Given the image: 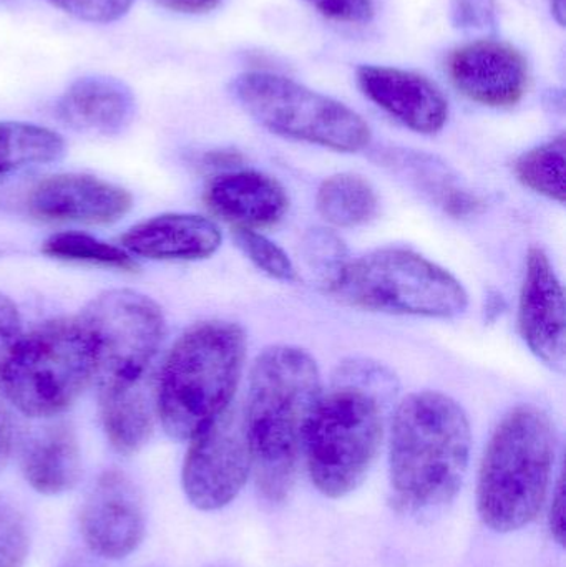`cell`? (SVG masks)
<instances>
[{
    "label": "cell",
    "instance_id": "6da1fadb",
    "mask_svg": "<svg viewBox=\"0 0 566 567\" xmlns=\"http://www.w3.org/2000/svg\"><path fill=\"white\" fill-rule=\"evenodd\" d=\"M394 390V377L384 367L368 360L339 367L302 439L309 478L326 498L351 495L371 472L384 436V400Z\"/></svg>",
    "mask_w": 566,
    "mask_h": 567
},
{
    "label": "cell",
    "instance_id": "7a4b0ae2",
    "mask_svg": "<svg viewBox=\"0 0 566 567\" xmlns=\"http://www.w3.org/2000/svg\"><path fill=\"white\" fill-rule=\"evenodd\" d=\"M321 395V372L311 353L295 346L259 353L245 415L256 486L272 505L285 503L295 488L306 425Z\"/></svg>",
    "mask_w": 566,
    "mask_h": 567
},
{
    "label": "cell",
    "instance_id": "3957f363",
    "mask_svg": "<svg viewBox=\"0 0 566 567\" xmlns=\"http://www.w3.org/2000/svg\"><path fill=\"white\" fill-rule=\"evenodd\" d=\"M471 446V422L461 403L431 390L405 396L392 420V505L405 515L451 505L464 485Z\"/></svg>",
    "mask_w": 566,
    "mask_h": 567
},
{
    "label": "cell",
    "instance_id": "277c9868",
    "mask_svg": "<svg viewBox=\"0 0 566 567\" xmlns=\"http://www.w3.org/2000/svg\"><path fill=\"white\" fill-rule=\"evenodd\" d=\"M246 359L241 327L196 323L166 357L155 390L156 415L172 439L192 440L233 403Z\"/></svg>",
    "mask_w": 566,
    "mask_h": 567
},
{
    "label": "cell",
    "instance_id": "5b68a950",
    "mask_svg": "<svg viewBox=\"0 0 566 567\" xmlns=\"http://www.w3.org/2000/svg\"><path fill=\"white\" fill-rule=\"evenodd\" d=\"M554 423L544 410L521 405L498 423L478 472L477 509L492 532L514 533L541 515L554 472Z\"/></svg>",
    "mask_w": 566,
    "mask_h": 567
},
{
    "label": "cell",
    "instance_id": "8992f818",
    "mask_svg": "<svg viewBox=\"0 0 566 567\" xmlns=\"http://www.w3.org/2000/svg\"><path fill=\"white\" fill-rule=\"evenodd\" d=\"M96 377L92 342L80 319H56L22 336L0 363V389L23 415L69 410Z\"/></svg>",
    "mask_w": 566,
    "mask_h": 567
},
{
    "label": "cell",
    "instance_id": "52a82bcc",
    "mask_svg": "<svg viewBox=\"0 0 566 567\" xmlns=\"http://www.w3.org/2000/svg\"><path fill=\"white\" fill-rule=\"evenodd\" d=\"M346 306L369 312L452 319L465 312L469 293L447 269L402 248L349 261L329 290Z\"/></svg>",
    "mask_w": 566,
    "mask_h": 567
},
{
    "label": "cell",
    "instance_id": "ba28073f",
    "mask_svg": "<svg viewBox=\"0 0 566 567\" xmlns=\"http://www.w3.org/2000/svg\"><path fill=\"white\" fill-rule=\"evenodd\" d=\"M233 96L253 120L275 135L341 153L368 148V122L344 103L271 72H245Z\"/></svg>",
    "mask_w": 566,
    "mask_h": 567
},
{
    "label": "cell",
    "instance_id": "9c48e42d",
    "mask_svg": "<svg viewBox=\"0 0 566 567\" xmlns=\"http://www.w3.org/2000/svg\"><path fill=\"white\" fill-rule=\"evenodd\" d=\"M79 319L92 342L100 389L146 379L166 332L158 303L135 290H109L93 299Z\"/></svg>",
    "mask_w": 566,
    "mask_h": 567
},
{
    "label": "cell",
    "instance_id": "30bf717a",
    "mask_svg": "<svg viewBox=\"0 0 566 567\" xmlns=\"http://www.w3.org/2000/svg\"><path fill=\"white\" fill-rule=\"evenodd\" d=\"M189 442L182 475L186 498L202 512H218L238 498L253 470L245 409L231 403Z\"/></svg>",
    "mask_w": 566,
    "mask_h": 567
},
{
    "label": "cell",
    "instance_id": "8fae6325",
    "mask_svg": "<svg viewBox=\"0 0 566 567\" xmlns=\"http://www.w3.org/2000/svg\"><path fill=\"white\" fill-rule=\"evenodd\" d=\"M80 533L93 555L110 561L128 558L145 536L142 496L119 470L103 473L80 513Z\"/></svg>",
    "mask_w": 566,
    "mask_h": 567
},
{
    "label": "cell",
    "instance_id": "7c38bea8",
    "mask_svg": "<svg viewBox=\"0 0 566 567\" xmlns=\"http://www.w3.org/2000/svg\"><path fill=\"white\" fill-rule=\"evenodd\" d=\"M447 70L462 95L491 109L517 105L531 79L524 53L498 40H477L454 50Z\"/></svg>",
    "mask_w": 566,
    "mask_h": 567
},
{
    "label": "cell",
    "instance_id": "4fadbf2b",
    "mask_svg": "<svg viewBox=\"0 0 566 567\" xmlns=\"http://www.w3.org/2000/svg\"><path fill=\"white\" fill-rule=\"evenodd\" d=\"M518 329L537 359L564 369L566 355L565 290L548 256L532 248L518 300Z\"/></svg>",
    "mask_w": 566,
    "mask_h": 567
},
{
    "label": "cell",
    "instance_id": "5bb4252c",
    "mask_svg": "<svg viewBox=\"0 0 566 567\" xmlns=\"http://www.w3.org/2000/svg\"><path fill=\"white\" fill-rule=\"evenodd\" d=\"M30 213L47 221L112 225L132 209L133 198L122 186L90 175H55L30 192Z\"/></svg>",
    "mask_w": 566,
    "mask_h": 567
},
{
    "label": "cell",
    "instance_id": "9a60e30c",
    "mask_svg": "<svg viewBox=\"0 0 566 567\" xmlns=\"http://www.w3.org/2000/svg\"><path fill=\"white\" fill-rule=\"evenodd\" d=\"M359 89L385 113L421 135H435L449 120V102L442 90L421 73L395 66L362 65Z\"/></svg>",
    "mask_w": 566,
    "mask_h": 567
},
{
    "label": "cell",
    "instance_id": "2e32d148",
    "mask_svg": "<svg viewBox=\"0 0 566 567\" xmlns=\"http://www.w3.org/2000/svg\"><path fill=\"white\" fill-rule=\"evenodd\" d=\"M209 208L235 229L269 228L285 218L289 209L285 186L255 169H233L209 185Z\"/></svg>",
    "mask_w": 566,
    "mask_h": 567
},
{
    "label": "cell",
    "instance_id": "e0dca14e",
    "mask_svg": "<svg viewBox=\"0 0 566 567\" xmlns=\"http://www.w3.org/2000/svg\"><path fill=\"white\" fill-rule=\"evenodd\" d=\"M223 236L212 219L162 215L133 226L122 236L126 251L155 261H198L215 255Z\"/></svg>",
    "mask_w": 566,
    "mask_h": 567
},
{
    "label": "cell",
    "instance_id": "ac0fdd59",
    "mask_svg": "<svg viewBox=\"0 0 566 567\" xmlns=\"http://www.w3.org/2000/svg\"><path fill=\"white\" fill-rule=\"evenodd\" d=\"M55 113L60 122L79 132L119 135L135 116V96L112 76H83L60 96Z\"/></svg>",
    "mask_w": 566,
    "mask_h": 567
},
{
    "label": "cell",
    "instance_id": "d6986e66",
    "mask_svg": "<svg viewBox=\"0 0 566 567\" xmlns=\"http://www.w3.org/2000/svg\"><path fill=\"white\" fill-rule=\"evenodd\" d=\"M27 483L47 496L75 488L82 476L79 440L65 422L50 423L27 436L20 452Z\"/></svg>",
    "mask_w": 566,
    "mask_h": 567
},
{
    "label": "cell",
    "instance_id": "ffe728a7",
    "mask_svg": "<svg viewBox=\"0 0 566 567\" xmlns=\"http://www.w3.org/2000/svg\"><path fill=\"white\" fill-rule=\"evenodd\" d=\"M155 415V392L145 379L135 385L100 389L103 430L110 445L122 455H133L148 443Z\"/></svg>",
    "mask_w": 566,
    "mask_h": 567
},
{
    "label": "cell",
    "instance_id": "44dd1931",
    "mask_svg": "<svg viewBox=\"0 0 566 567\" xmlns=\"http://www.w3.org/2000/svg\"><path fill=\"white\" fill-rule=\"evenodd\" d=\"M319 215L336 228H359L379 213V196L371 183L354 173H338L321 183L316 196Z\"/></svg>",
    "mask_w": 566,
    "mask_h": 567
},
{
    "label": "cell",
    "instance_id": "7402d4cb",
    "mask_svg": "<svg viewBox=\"0 0 566 567\" xmlns=\"http://www.w3.org/2000/svg\"><path fill=\"white\" fill-rule=\"evenodd\" d=\"M391 163L408 172L409 178L421 186L425 195L431 196L452 218H467L481 212L484 202L481 196L462 186L455 185L447 168L438 165L431 156L419 153H391Z\"/></svg>",
    "mask_w": 566,
    "mask_h": 567
},
{
    "label": "cell",
    "instance_id": "603a6c76",
    "mask_svg": "<svg viewBox=\"0 0 566 567\" xmlns=\"http://www.w3.org/2000/svg\"><path fill=\"white\" fill-rule=\"evenodd\" d=\"M65 143L59 133L30 123L0 122V176L56 162Z\"/></svg>",
    "mask_w": 566,
    "mask_h": 567
},
{
    "label": "cell",
    "instance_id": "cb8c5ba5",
    "mask_svg": "<svg viewBox=\"0 0 566 567\" xmlns=\"http://www.w3.org/2000/svg\"><path fill=\"white\" fill-rule=\"evenodd\" d=\"M514 169L522 185L550 202L564 205L566 198L565 135L525 152L515 162Z\"/></svg>",
    "mask_w": 566,
    "mask_h": 567
},
{
    "label": "cell",
    "instance_id": "d4e9b609",
    "mask_svg": "<svg viewBox=\"0 0 566 567\" xmlns=\"http://www.w3.org/2000/svg\"><path fill=\"white\" fill-rule=\"evenodd\" d=\"M42 252L62 261L85 262L119 271L135 272L138 269L135 259L125 249L116 248L83 233H59L50 236L43 243Z\"/></svg>",
    "mask_w": 566,
    "mask_h": 567
},
{
    "label": "cell",
    "instance_id": "484cf974",
    "mask_svg": "<svg viewBox=\"0 0 566 567\" xmlns=\"http://www.w3.org/2000/svg\"><path fill=\"white\" fill-rule=\"evenodd\" d=\"M302 261L326 290L341 278L348 266V248L331 229L315 228L306 233L301 245Z\"/></svg>",
    "mask_w": 566,
    "mask_h": 567
},
{
    "label": "cell",
    "instance_id": "4316f807",
    "mask_svg": "<svg viewBox=\"0 0 566 567\" xmlns=\"http://www.w3.org/2000/svg\"><path fill=\"white\" fill-rule=\"evenodd\" d=\"M235 241L246 258L269 278L281 282L298 281V269L285 249L253 229H235Z\"/></svg>",
    "mask_w": 566,
    "mask_h": 567
},
{
    "label": "cell",
    "instance_id": "83f0119b",
    "mask_svg": "<svg viewBox=\"0 0 566 567\" xmlns=\"http://www.w3.org/2000/svg\"><path fill=\"white\" fill-rule=\"evenodd\" d=\"M29 548L25 518L12 503L0 498V567H22Z\"/></svg>",
    "mask_w": 566,
    "mask_h": 567
},
{
    "label": "cell",
    "instance_id": "f1b7e54d",
    "mask_svg": "<svg viewBox=\"0 0 566 567\" xmlns=\"http://www.w3.org/2000/svg\"><path fill=\"white\" fill-rule=\"evenodd\" d=\"M451 20L455 29L488 30L497 23V0H452Z\"/></svg>",
    "mask_w": 566,
    "mask_h": 567
},
{
    "label": "cell",
    "instance_id": "f546056e",
    "mask_svg": "<svg viewBox=\"0 0 566 567\" xmlns=\"http://www.w3.org/2000/svg\"><path fill=\"white\" fill-rule=\"evenodd\" d=\"M50 2L76 19L105 23L125 16L133 0H50Z\"/></svg>",
    "mask_w": 566,
    "mask_h": 567
},
{
    "label": "cell",
    "instance_id": "4dcf8cb0",
    "mask_svg": "<svg viewBox=\"0 0 566 567\" xmlns=\"http://www.w3.org/2000/svg\"><path fill=\"white\" fill-rule=\"evenodd\" d=\"M322 17L349 25H368L374 19L372 0H305Z\"/></svg>",
    "mask_w": 566,
    "mask_h": 567
},
{
    "label": "cell",
    "instance_id": "1f68e13d",
    "mask_svg": "<svg viewBox=\"0 0 566 567\" xmlns=\"http://www.w3.org/2000/svg\"><path fill=\"white\" fill-rule=\"evenodd\" d=\"M22 319L16 303L0 292V363L22 339Z\"/></svg>",
    "mask_w": 566,
    "mask_h": 567
},
{
    "label": "cell",
    "instance_id": "d6a6232c",
    "mask_svg": "<svg viewBox=\"0 0 566 567\" xmlns=\"http://www.w3.org/2000/svg\"><path fill=\"white\" fill-rule=\"evenodd\" d=\"M550 532L558 545H565V485L564 480L558 482L557 492L554 495L550 508Z\"/></svg>",
    "mask_w": 566,
    "mask_h": 567
},
{
    "label": "cell",
    "instance_id": "836d02e7",
    "mask_svg": "<svg viewBox=\"0 0 566 567\" xmlns=\"http://www.w3.org/2000/svg\"><path fill=\"white\" fill-rule=\"evenodd\" d=\"M166 9L182 13H205L216 9L222 0H156Z\"/></svg>",
    "mask_w": 566,
    "mask_h": 567
},
{
    "label": "cell",
    "instance_id": "e575fe53",
    "mask_svg": "<svg viewBox=\"0 0 566 567\" xmlns=\"http://www.w3.org/2000/svg\"><path fill=\"white\" fill-rule=\"evenodd\" d=\"M13 445L12 420L3 403L0 402V470L7 465Z\"/></svg>",
    "mask_w": 566,
    "mask_h": 567
},
{
    "label": "cell",
    "instance_id": "d590c367",
    "mask_svg": "<svg viewBox=\"0 0 566 567\" xmlns=\"http://www.w3.org/2000/svg\"><path fill=\"white\" fill-rule=\"evenodd\" d=\"M241 162V156L233 152H209L203 156V163L212 168H231Z\"/></svg>",
    "mask_w": 566,
    "mask_h": 567
},
{
    "label": "cell",
    "instance_id": "8d00e7d4",
    "mask_svg": "<svg viewBox=\"0 0 566 567\" xmlns=\"http://www.w3.org/2000/svg\"><path fill=\"white\" fill-rule=\"evenodd\" d=\"M550 10L554 19L557 20L558 25H565L566 17V0H550Z\"/></svg>",
    "mask_w": 566,
    "mask_h": 567
},
{
    "label": "cell",
    "instance_id": "74e56055",
    "mask_svg": "<svg viewBox=\"0 0 566 567\" xmlns=\"http://www.w3.org/2000/svg\"><path fill=\"white\" fill-rule=\"evenodd\" d=\"M69 567H96V566H92V565H72V566H69Z\"/></svg>",
    "mask_w": 566,
    "mask_h": 567
}]
</instances>
